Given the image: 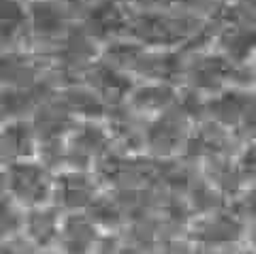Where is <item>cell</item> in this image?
Returning a JSON list of instances; mask_svg holds the SVG:
<instances>
[{"instance_id":"obj_1","label":"cell","mask_w":256,"mask_h":254,"mask_svg":"<svg viewBox=\"0 0 256 254\" xmlns=\"http://www.w3.org/2000/svg\"><path fill=\"white\" fill-rule=\"evenodd\" d=\"M0 184L15 203L28 210L47 205L54 194V180L50 176V169L30 160L11 162Z\"/></svg>"},{"instance_id":"obj_2","label":"cell","mask_w":256,"mask_h":254,"mask_svg":"<svg viewBox=\"0 0 256 254\" xmlns=\"http://www.w3.org/2000/svg\"><path fill=\"white\" fill-rule=\"evenodd\" d=\"M192 242L201 248L220 250L226 246H235L248 237L246 222L237 212H212L198 218L190 228Z\"/></svg>"},{"instance_id":"obj_3","label":"cell","mask_w":256,"mask_h":254,"mask_svg":"<svg viewBox=\"0 0 256 254\" xmlns=\"http://www.w3.org/2000/svg\"><path fill=\"white\" fill-rule=\"evenodd\" d=\"M96 182L86 171H68L54 180V194L52 199L58 210L68 214L88 212V208L96 201Z\"/></svg>"},{"instance_id":"obj_4","label":"cell","mask_w":256,"mask_h":254,"mask_svg":"<svg viewBox=\"0 0 256 254\" xmlns=\"http://www.w3.org/2000/svg\"><path fill=\"white\" fill-rule=\"evenodd\" d=\"M109 134L96 124H84L66 144V162L75 171H86L96 160H105L109 152Z\"/></svg>"},{"instance_id":"obj_5","label":"cell","mask_w":256,"mask_h":254,"mask_svg":"<svg viewBox=\"0 0 256 254\" xmlns=\"http://www.w3.org/2000/svg\"><path fill=\"white\" fill-rule=\"evenodd\" d=\"M100 242V228L88 218V214H68L62 218L58 237L60 254H96Z\"/></svg>"},{"instance_id":"obj_6","label":"cell","mask_w":256,"mask_h":254,"mask_svg":"<svg viewBox=\"0 0 256 254\" xmlns=\"http://www.w3.org/2000/svg\"><path fill=\"white\" fill-rule=\"evenodd\" d=\"M62 226V216L58 208L41 205V208L28 210L24 214V240H26L34 250L50 252L54 246H58Z\"/></svg>"},{"instance_id":"obj_7","label":"cell","mask_w":256,"mask_h":254,"mask_svg":"<svg viewBox=\"0 0 256 254\" xmlns=\"http://www.w3.org/2000/svg\"><path fill=\"white\" fill-rule=\"evenodd\" d=\"M186 139V128L178 116H164L152 126L146 134V141L152 150L154 156H160V158H166L175 154L180 150V144ZM186 144V141H184Z\"/></svg>"},{"instance_id":"obj_8","label":"cell","mask_w":256,"mask_h":254,"mask_svg":"<svg viewBox=\"0 0 256 254\" xmlns=\"http://www.w3.org/2000/svg\"><path fill=\"white\" fill-rule=\"evenodd\" d=\"M0 152L2 160L20 162L34 152V130L24 122H13L0 132Z\"/></svg>"},{"instance_id":"obj_9","label":"cell","mask_w":256,"mask_h":254,"mask_svg":"<svg viewBox=\"0 0 256 254\" xmlns=\"http://www.w3.org/2000/svg\"><path fill=\"white\" fill-rule=\"evenodd\" d=\"M248 94L244 92H224L210 105V114L214 118V122L228 128V126H239L246 111Z\"/></svg>"},{"instance_id":"obj_10","label":"cell","mask_w":256,"mask_h":254,"mask_svg":"<svg viewBox=\"0 0 256 254\" xmlns=\"http://www.w3.org/2000/svg\"><path fill=\"white\" fill-rule=\"evenodd\" d=\"M70 126V111L60 105V107H43V111L36 116L34 124V137L45 141H58Z\"/></svg>"},{"instance_id":"obj_11","label":"cell","mask_w":256,"mask_h":254,"mask_svg":"<svg viewBox=\"0 0 256 254\" xmlns=\"http://www.w3.org/2000/svg\"><path fill=\"white\" fill-rule=\"evenodd\" d=\"M207 176H210V184L224 194H235L244 184L242 171H239L237 164H230V160H226L224 156H216L210 158V164H207Z\"/></svg>"},{"instance_id":"obj_12","label":"cell","mask_w":256,"mask_h":254,"mask_svg":"<svg viewBox=\"0 0 256 254\" xmlns=\"http://www.w3.org/2000/svg\"><path fill=\"white\" fill-rule=\"evenodd\" d=\"M222 52L233 62H242L250 58L256 50V28L250 26H235L222 36Z\"/></svg>"},{"instance_id":"obj_13","label":"cell","mask_w":256,"mask_h":254,"mask_svg":"<svg viewBox=\"0 0 256 254\" xmlns=\"http://www.w3.org/2000/svg\"><path fill=\"white\" fill-rule=\"evenodd\" d=\"M124 203L120 199H114V196H105L98 194L96 201L88 208V218L98 228H116L124 222Z\"/></svg>"},{"instance_id":"obj_14","label":"cell","mask_w":256,"mask_h":254,"mask_svg":"<svg viewBox=\"0 0 256 254\" xmlns=\"http://www.w3.org/2000/svg\"><path fill=\"white\" fill-rule=\"evenodd\" d=\"M30 22L36 34L54 36L62 30L64 15L54 2H34L30 9Z\"/></svg>"},{"instance_id":"obj_15","label":"cell","mask_w":256,"mask_h":254,"mask_svg":"<svg viewBox=\"0 0 256 254\" xmlns=\"http://www.w3.org/2000/svg\"><path fill=\"white\" fill-rule=\"evenodd\" d=\"M32 77H34V70H32L30 62L18 58V56L0 58V84L11 86V90H26Z\"/></svg>"},{"instance_id":"obj_16","label":"cell","mask_w":256,"mask_h":254,"mask_svg":"<svg viewBox=\"0 0 256 254\" xmlns=\"http://www.w3.org/2000/svg\"><path fill=\"white\" fill-rule=\"evenodd\" d=\"M228 79V64L220 58H205L192 70V82L203 90H216Z\"/></svg>"},{"instance_id":"obj_17","label":"cell","mask_w":256,"mask_h":254,"mask_svg":"<svg viewBox=\"0 0 256 254\" xmlns=\"http://www.w3.org/2000/svg\"><path fill=\"white\" fill-rule=\"evenodd\" d=\"M124 26V18L114 4H102L98 9H94L92 15L88 18V28L90 34L94 36H109L116 34L120 28Z\"/></svg>"},{"instance_id":"obj_18","label":"cell","mask_w":256,"mask_h":254,"mask_svg":"<svg viewBox=\"0 0 256 254\" xmlns=\"http://www.w3.org/2000/svg\"><path fill=\"white\" fill-rule=\"evenodd\" d=\"M175 100V94L166 86H148L132 94V105L143 111H162Z\"/></svg>"},{"instance_id":"obj_19","label":"cell","mask_w":256,"mask_h":254,"mask_svg":"<svg viewBox=\"0 0 256 254\" xmlns=\"http://www.w3.org/2000/svg\"><path fill=\"white\" fill-rule=\"evenodd\" d=\"M94 86L100 90V94H105L109 98H122L128 94L130 79L111 66H100L94 73Z\"/></svg>"},{"instance_id":"obj_20","label":"cell","mask_w":256,"mask_h":254,"mask_svg":"<svg viewBox=\"0 0 256 254\" xmlns=\"http://www.w3.org/2000/svg\"><path fill=\"white\" fill-rule=\"evenodd\" d=\"M64 107L75 114H82L86 118H98L102 116V105L100 100L94 96L90 90H68L64 96Z\"/></svg>"},{"instance_id":"obj_21","label":"cell","mask_w":256,"mask_h":254,"mask_svg":"<svg viewBox=\"0 0 256 254\" xmlns=\"http://www.w3.org/2000/svg\"><path fill=\"white\" fill-rule=\"evenodd\" d=\"M26 20V13L18 4V0H0V26L13 28Z\"/></svg>"},{"instance_id":"obj_22","label":"cell","mask_w":256,"mask_h":254,"mask_svg":"<svg viewBox=\"0 0 256 254\" xmlns=\"http://www.w3.org/2000/svg\"><path fill=\"white\" fill-rule=\"evenodd\" d=\"M237 166H239V171H242L244 182L246 180L256 182V144L246 148V152L242 154V158H239Z\"/></svg>"},{"instance_id":"obj_23","label":"cell","mask_w":256,"mask_h":254,"mask_svg":"<svg viewBox=\"0 0 256 254\" xmlns=\"http://www.w3.org/2000/svg\"><path fill=\"white\" fill-rule=\"evenodd\" d=\"M237 214L244 218V222L246 220L256 222V188L246 190L242 194V199L237 203Z\"/></svg>"},{"instance_id":"obj_24","label":"cell","mask_w":256,"mask_h":254,"mask_svg":"<svg viewBox=\"0 0 256 254\" xmlns=\"http://www.w3.org/2000/svg\"><path fill=\"white\" fill-rule=\"evenodd\" d=\"M242 128L250 134H256V94H248V102H246V111L242 118Z\"/></svg>"},{"instance_id":"obj_25","label":"cell","mask_w":256,"mask_h":254,"mask_svg":"<svg viewBox=\"0 0 256 254\" xmlns=\"http://www.w3.org/2000/svg\"><path fill=\"white\" fill-rule=\"evenodd\" d=\"M190 254H220V250H212V248H201V246H196L194 250Z\"/></svg>"},{"instance_id":"obj_26","label":"cell","mask_w":256,"mask_h":254,"mask_svg":"<svg viewBox=\"0 0 256 254\" xmlns=\"http://www.w3.org/2000/svg\"><path fill=\"white\" fill-rule=\"evenodd\" d=\"M246 240H250V244H252V250H256V224H254V228L250 231V235H248Z\"/></svg>"},{"instance_id":"obj_27","label":"cell","mask_w":256,"mask_h":254,"mask_svg":"<svg viewBox=\"0 0 256 254\" xmlns=\"http://www.w3.org/2000/svg\"><path fill=\"white\" fill-rule=\"evenodd\" d=\"M239 254H256V250H244V252H239Z\"/></svg>"},{"instance_id":"obj_28","label":"cell","mask_w":256,"mask_h":254,"mask_svg":"<svg viewBox=\"0 0 256 254\" xmlns=\"http://www.w3.org/2000/svg\"><path fill=\"white\" fill-rule=\"evenodd\" d=\"M38 254H60V252H38Z\"/></svg>"},{"instance_id":"obj_29","label":"cell","mask_w":256,"mask_h":254,"mask_svg":"<svg viewBox=\"0 0 256 254\" xmlns=\"http://www.w3.org/2000/svg\"><path fill=\"white\" fill-rule=\"evenodd\" d=\"M0 162H2V152H0Z\"/></svg>"}]
</instances>
